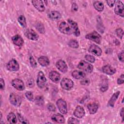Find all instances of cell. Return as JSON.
Masks as SVG:
<instances>
[{
	"label": "cell",
	"instance_id": "cell-23",
	"mask_svg": "<svg viewBox=\"0 0 124 124\" xmlns=\"http://www.w3.org/2000/svg\"><path fill=\"white\" fill-rule=\"evenodd\" d=\"M87 108H88L90 113L91 114H93L95 113L97 111L98 108V105L95 103H90L88 105Z\"/></svg>",
	"mask_w": 124,
	"mask_h": 124
},
{
	"label": "cell",
	"instance_id": "cell-10",
	"mask_svg": "<svg viewBox=\"0 0 124 124\" xmlns=\"http://www.w3.org/2000/svg\"><path fill=\"white\" fill-rule=\"evenodd\" d=\"M6 68L10 71H17L19 69V65L16 60L12 59L7 64Z\"/></svg>",
	"mask_w": 124,
	"mask_h": 124
},
{
	"label": "cell",
	"instance_id": "cell-21",
	"mask_svg": "<svg viewBox=\"0 0 124 124\" xmlns=\"http://www.w3.org/2000/svg\"><path fill=\"white\" fill-rule=\"evenodd\" d=\"M72 76L75 79H79L84 78L86 75L82 71L79 70H75L72 73Z\"/></svg>",
	"mask_w": 124,
	"mask_h": 124
},
{
	"label": "cell",
	"instance_id": "cell-12",
	"mask_svg": "<svg viewBox=\"0 0 124 124\" xmlns=\"http://www.w3.org/2000/svg\"><path fill=\"white\" fill-rule=\"evenodd\" d=\"M24 34L25 36L29 39L33 41L37 40L39 37L38 34L32 29L27 30L25 31Z\"/></svg>",
	"mask_w": 124,
	"mask_h": 124
},
{
	"label": "cell",
	"instance_id": "cell-29",
	"mask_svg": "<svg viewBox=\"0 0 124 124\" xmlns=\"http://www.w3.org/2000/svg\"><path fill=\"white\" fill-rule=\"evenodd\" d=\"M35 103L36 105L39 106L43 105L44 103V98L42 96H37L35 97L34 100Z\"/></svg>",
	"mask_w": 124,
	"mask_h": 124
},
{
	"label": "cell",
	"instance_id": "cell-2",
	"mask_svg": "<svg viewBox=\"0 0 124 124\" xmlns=\"http://www.w3.org/2000/svg\"><path fill=\"white\" fill-rule=\"evenodd\" d=\"M78 68L88 73H91L93 70V66L84 60H82L79 62Z\"/></svg>",
	"mask_w": 124,
	"mask_h": 124
},
{
	"label": "cell",
	"instance_id": "cell-34",
	"mask_svg": "<svg viewBox=\"0 0 124 124\" xmlns=\"http://www.w3.org/2000/svg\"><path fill=\"white\" fill-rule=\"evenodd\" d=\"M116 33L117 35L120 38L122 39L123 36L124 35V31L121 28H119L116 30Z\"/></svg>",
	"mask_w": 124,
	"mask_h": 124
},
{
	"label": "cell",
	"instance_id": "cell-37",
	"mask_svg": "<svg viewBox=\"0 0 124 124\" xmlns=\"http://www.w3.org/2000/svg\"><path fill=\"white\" fill-rule=\"evenodd\" d=\"M67 123L68 124H79V122L78 119L75 118L70 117L68 119Z\"/></svg>",
	"mask_w": 124,
	"mask_h": 124
},
{
	"label": "cell",
	"instance_id": "cell-14",
	"mask_svg": "<svg viewBox=\"0 0 124 124\" xmlns=\"http://www.w3.org/2000/svg\"><path fill=\"white\" fill-rule=\"evenodd\" d=\"M33 6L39 11L43 12L45 10V7L44 6L43 1L41 0H34L31 1Z\"/></svg>",
	"mask_w": 124,
	"mask_h": 124
},
{
	"label": "cell",
	"instance_id": "cell-31",
	"mask_svg": "<svg viewBox=\"0 0 124 124\" xmlns=\"http://www.w3.org/2000/svg\"><path fill=\"white\" fill-rule=\"evenodd\" d=\"M68 45L70 47L74 48H78L79 46L78 43L75 40H71L68 43Z\"/></svg>",
	"mask_w": 124,
	"mask_h": 124
},
{
	"label": "cell",
	"instance_id": "cell-33",
	"mask_svg": "<svg viewBox=\"0 0 124 124\" xmlns=\"http://www.w3.org/2000/svg\"><path fill=\"white\" fill-rule=\"evenodd\" d=\"M17 117L18 119V120L20 121V123H22V124H29V122L26 120V119H25V118L20 114H17Z\"/></svg>",
	"mask_w": 124,
	"mask_h": 124
},
{
	"label": "cell",
	"instance_id": "cell-43",
	"mask_svg": "<svg viewBox=\"0 0 124 124\" xmlns=\"http://www.w3.org/2000/svg\"><path fill=\"white\" fill-rule=\"evenodd\" d=\"M124 51L123 50L118 55V58L119 59V60L122 62H124Z\"/></svg>",
	"mask_w": 124,
	"mask_h": 124
},
{
	"label": "cell",
	"instance_id": "cell-16",
	"mask_svg": "<svg viewBox=\"0 0 124 124\" xmlns=\"http://www.w3.org/2000/svg\"><path fill=\"white\" fill-rule=\"evenodd\" d=\"M74 115L78 118H82L85 115V111L83 107L78 106L74 111Z\"/></svg>",
	"mask_w": 124,
	"mask_h": 124
},
{
	"label": "cell",
	"instance_id": "cell-17",
	"mask_svg": "<svg viewBox=\"0 0 124 124\" xmlns=\"http://www.w3.org/2000/svg\"><path fill=\"white\" fill-rule=\"evenodd\" d=\"M49 78L53 82L58 83L60 80V75L57 71H53L50 72Z\"/></svg>",
	"mask_w": 124,
	"mask_h": 124
},
{
	"label": "cell",
	"instance_id": "cell-7",
	"mask_svg": "<svg viewBox=\"0 0 124 124\" xmlns=\"http://www.w3.org/2000/svg\"><path fill=\"white\" fill-rule=\"evenodd\" d=\"M37 85L40 88H43L46 84V79L45 78V76L44 74V73L40 71L38 73V74L37 75Z\"/></svg>",
	"mask_w": 124,
	"mask_h": 124
},
{
	"label": "cell",
	"instance_id": "cell-44",
	"mask_svg": "<svg viewBox=\"0 0 124 124\" xmlns=\"http://www.w3.org/2000/svg\"><path fill=\"white\" fill-rule=\"evenodd\" d=\"M0 89L1 90H3L4 89V86H5V83L4 80L1 78L0 79Z\"/></svg>",
	"mask_w": 124,
	"mask_h": 124
},
{
	"label": "cell",
	"instance_id": "cell-39",
	"mask_svg": "<svg viewBox=\"0 0 124 124\" xmlns=\"http://www.w3.org/2000/svg\"><path fill=\"white\" fill-rule=\"evenodd\" d=\"M47 109L50 111H55L56 110V108L55 106L52 103H49L47 106Z\"/></svg>",
	"mask_w": 124,
	"mask_h": 124
},
{
	"label": "cell",
	"instance_id": "cell-25",
	"mask_svg": "<svg viewBox=\"0 0 124 124\" xmlns=\"http://www.w3.org/2000/svg\"><path fill=\"white\" fill-rule=\"evenodd\" d=\"M48 17L51 19L56 20L61 17V14L57 11H52L48 14Z\"/></svg>",
	"mask_w": 124,
	"mask_h": 124
},
{
	"label": "cell",
	"instance_id": "cell-46",
	"mask_svg": "<svg viewBox=\"0 0 124 124\" xmlns=\"http://www.w3.org/2000/svg\"><path fill=\"white\" fill-rule=\"evenodd\" d=\"M28 86L30 87H32L34 85V82H33V80H32V79H30L28 81Z\"/></svg>",
	"mask_w": 124,
	"mask_h": 124
},
{
	"label": "cell",
	"instance_id": "cell-27",
	"mask_svg": "<svg viewBox=\"0 0 124 124\" xmlns=\"http://www.w3.org/2000/svg\"><path fill=\"white\" fill-rule=\"evenodd\" d=\"M7 119L11 124H16L17 122L16 115L13 112H10L8 114L7 117Z\"/></svg>",
	"mask_w": 124,
	"mask_h": 124
},
{
	"label": "cell",
	"instance_id": "cell-5",
	"mask_svg": "<svg viewBox=\"0 0 124 124\" xmlns=\"http://www.w3.org/2000/svg\"><path fill=\"white\" fill-rule=\"evenodd\" d=\"M61 86L65 90H70L73 87L74 83L71 79L63 78L61 81Z\"/></svg>",
	"mask_w": 124,
	"mask_h": 124
},
{
	"label": "cell",
	"instance_id": "cell-42",
	"mask_svg": "<svg viewBox=\"0 0 124 124\" xmlns=\"http://www.w3.org/2000/svg\"><path fill=\"white\" fill-rule=\"evenodd\" d=\"M78 10V6L76 3L74 2L72 5V11L73 12H77Z\"/></svg>",
	"mask_w": 124,
	"mask_h": 124
},
{
	"label": "cell",
	"instance_id": "cell-11",
	"mask_svg": "<svg viewBox=\"0 0 124 124\" xmlns=\"http://www.w3.org/2000/svg\"><path fill=\"white\" fill-rule=\"evenodd\" d=\"M13 86L18 91H23L25 89V85L23 82L18 78H15L12 81Z\"/></svg>",
	"mask_w": 124,
	"mask_h": 124
},
{
	"label": "cell",
	"instance_id": "cell-13",
	"mask_svg": "<svg viewBox=\"0 0 124 124\" xmlns=\"http://www.w3.org/2000/svg\"><path fill=\"white\" fill-rule=\"evenodd\" d=\"M88 51L89 52L97 56H100L102 53V49L97 46L93 44L90 46Z\"/></svg>",
	"mask_w": 124,
	"mask_h": 124
},
{
	"label": "cell",
	"instance_id": "cell-32",
	"mask_svg": "<svg viewBox=\"0 0 124 124\" xmlns=\"http://www.w3.org/2000/svg\"><path fill=\"white\" fill-rule=\"evenodd\" d=\"M108 84L107 81H103L101 85V87H100V90L102 92H105L108 90Z\"/></svg>",
	"mask_w": 124,
	"mask_h": 124
},
{
	"label": "cell",
	"instance_id": "cell-40",
	"mask_svg": "<svg viewBox=\"0 0 124 124\" xmlns=\"http://www.w3.org/2000/svg\"><path fill=\"white\" fill-rule=\"evenodd\" d=\"M124 82V74H122L121 76L119 77V78L117 79V83L118 84H123Z\"/></svg>",
	"mask_w": 124,
	"mask_h": 124
},
{
	"label": "cell",
	"instance_id": "cell-8",
	"mask_svg": "<svg viewBox=\"0 0 124 124\" xmlns=\"http://www.w3.org/2000/svg\"><path fill=\"white\" fill-rule=\"evenodd\" d=\"M9 101L11 104L16 107L20 106L21 103V97L18 95L14 93H11L9 97Z\"/></svg>",
	"mask_w": 124,
	"mask_h": 124
},
{
	"label": "cell",
	"instance_id": "cell-41",
	"mask_svg": "<svg viewBox=\"0 0 124 124\" xmlns=\"http://www.w3.org/2000/svg\"><path fill=\"white\" fill-rule=\"evenodd\" d=\"M80 84L83 85H88L90 84V80L87 78H85L80 81Z\"/></svg>",
	"mask_w": 124,
	"mask_h": 124
},
{
	"label": "cell",
	"instance_id": "cell-18",
	"mask_svg": "<svg viewBox=\"0 0 124 124\" xmlns=\"http://www.w3.org/2000/svg\"><path fill=\"white\" fill-rule=\"evenodd\" d=\"M102 71L104 73L109 75H113L116 72V69L110 65L108 64L103 66Z\"/></svg>",
	"mask_w": 124,
	"mask_h": 124
},
{
	"label": "cell",
	"instance_id": "cell-35",
	"mask_svg": "<svg viewBox=\"0 0 124 124\" xmlns=\"http://www.w3.org/2000/svg\"><path fill=\"white\" fill-rule=\"evenodd\" d=\"M25 95L26 98L30 101H32L33 99V94L30 91H28L26 92L25 93Z\"/></svg>",
	"mask_w": 124,
	"mask_h": 124
},
{
	"label": "cell",
	"instance_id": "cell-19",
	"mask_svg": "<svg viewBox=\"0 0 124 124\" xmlns=\"http://www.w3.org/2000/svg\"><path fill=\"white\" fill-rule=\"evenodd\" d=\"M12 40L13 41V43L15 45L18 46H22L24 43V41L22 38V37L18 34L14 36L12 38Z\"/></svg>",
	"mask_w": 124,
	"mask_h": 124
},
{
	"label": "cell",
	"instance_id": "cell-20",
	"mask_svg": "<svg viewBox=\"0 0 124 124\" xmlns=\"http://www.w3.org/2000/svg\"><path fill=\"white\" fill-rule=\"evenodd\" d=\"M51 119L53 121L56 122V123L60 124H63L65 122V119L63 116L59 113L53 115L51 117Z\"/></svg>",
	"mask_w": 124,
	"mask_h": 124
},
{
	"label": "cell",
	"instance_id": "cell-26",
	"mask_svg": "<svg viewBox=\"0 0 124 124\" xmlns=\"http://www.w3.org/2000/svg\"><path fill=\"white\" fill-rule=\"evenodd\" d=\"M93 7L95 10L98 11V12H102L104 10V4L103 3L99 1H95L94 2Z\"/></svg>",
	"mask_w": 124,
	"mask_h": 124
},
{
	"label": "cell",
	"instance_id": "cell-24",
	"mask_svg": "<svg viewBox=\"0 0 124 124\" xmlns=\"http://www.w3.org/2000/svg\"><path fill=\"white\" fill-rule=\"evenodd\" d=\"M39 64L43 66H47L49 64V61L46 56H41L38 59Z\"/></svg>",
	"mask_w": 124,
	"mask_h": 124
},
{
	"label": "cell",
	"instance_id": "cell-15",
	"mask_svg": "<svg viewBox=\"0 0 124 124\" xmlns=\"http://www.w3.org/2000/svg\"><path fill=\"white\" fill-rule=\"evenodd\" d=\"M56 67L62 72V73H65L67 71V66L65 62L62 60H59L56 64Z\"/></svg>",
	"mask_w": 124,
	"mask_h": 124
},
{
	"label": "cell",
	"instance_id": "cell-36",
	"mask_svg": "<svg viewBox=\"0 0 124 124\" xmlns=\"http://www.w3.org/2000/svg\"><path fill=\"white\" fill-rule=\"evenodd\" d=\"M85 58L88 62H95V58L90 55H86L85 56Z\"/></svg>",
	"mask_w": 124,
	"mask_h": 124
},
{
	"label": "cell",
	"instance_id": "cell-3",
	"mask_svg": "<svg viewBox=\"0 0 124 124\" xmlns=\"http://www.w3.org/2000/svg\"><path fill=\"white\" fill-rule=\"evenodd\" d=\"M85 38L87 39L95 42L98 44H100L102 39L101 35L96 31H93L92 32L87 34L85 36Z\"/></svg>",
	"mask_w": 124,
	"mask_h": 124
},
{
	"label": "cell",
	"instance_id": "cell-1",
	"mask_svg": "<svg viewBox=\"0 0 124 124\" xmlns=\"http://www.w3.org/2000/svg\"><path fill=\"white\" fill-rule=\"evenodd\" d=\"M58 29L59 31L65 34L71 35L72 34L70 27L68 23L65 21L61 22L58 25Z\"/></svg>",
	"mask_w": 124,
	"mask_h": 124
},
{
	"label": "cell",
	"instance_id": "cell-6",
	"mask_svg": "<svg viewBox=\"0 0 124 124\" xmlns=\"http://www.w3.org/2000/svg\"><path fill=\"white\" fill-rule=\"evenodd\" d=\"M67 22L70 27L72 34H73L76 36H79L80 31L78 29L77 23L70 19H68L67 20Z\"/></svg>",
	"mask_w": 124,
	"mask_h": 124
},
{
	"label": "cell",
	"instance_id": "cell-22",
	"mask_svg": "<svg viewBox=\"0 0 124 124\" xmlns=\"http://www.w3.org/2000/svg\"><path fill=\"white\" fill-rule=\"evenodd\" d=\"M120 92L119 91H117L113 93V94L112 95L111 98H110L108 102V105L111 107H113L114 106V105L115 104V102H116V100L117 99Z\"/></svg>",
	"mask_w": 124,
	"mask_h": 124
},
{
	"label": "cell",
	"instance_id": "cell-30",
	"mask_svg": "<svg viewBox=\"0 0 124 124\" xmlns=\"http://www.w3.org/2000/svg\"><path fill=\"white\" fill-rule=\"evenodd\" d=\"M36 28L41 33H44L45 32L44 26L43 24L41 22H39L36 24Z\"/></svg>",
	"mask_w": 124,
	"mask_h": 124
},
{
	"label": "cell",
	"instance_id": "cell-38",
	"mask_svg": "<svg viewBox=\"0 0 124 124\" xmlns=\"http://www.w3.org/2000/svg\"><path fill=\"white\" fill-rule=\"evenodd\" d=\"M30 62L31 65V66L32 67L35 68L37 66V63H36V61H35L34 59L31 56H30Z\"/></svg>",
	"mask_w": 124,
	"mask_h": 124
},
{
	"label": "cell",
	"instance_id": "cell-28",
	"mask_svg": "<svg viewBox=\"0 0 124 124\" xmlns=\"http://www.w3.org/2000/svg\"><path fill=\"white\" fill-rule=\"evenodd\" d=\"M18 21L22 27H23V28L26 27V26H27L26 20V18L24 16H23V15L20 16L18 18Z\"/></svg>",
	"mask_w": 124,
	"mask_h": 124
},
{
	"label": "cell",
	"instance_id": "cell-47",
	"mask_svg": "<svg viewBox=\"0 0 124 124\" xmlns=\"http://www.w3.org/2000/svg\"><path fill=\"white\" fill-rule=\"evenodd\" d=\"M120 115L122 117L123 120V116H124V108H122L121 110H120Z\"/></svg>",
	"mask_w": 124,
	"mask_h": 124
},
{
	"label": "cell",
	"instance_id": "cell-9",
	"mask_svg": "<svg viewBox=\"0 0 124 124\" xmlns=\"http://www.w3.org/2000/svg\"><path fill=\"white\" fill-rule=\"evenodd\" d=\"M57 106L59 111L62 114H65L67 112L66 102L62 99H59L56 102Z\"/></svg>",
	"mask_w": 124,
	"mask_h": 124
},
{
	"label": "cell",
	"instance_id": "cell-4",
	"mask_svg": "<svg viewBox=\"0 0 124 124\" xmlns=\"http://www.w3.org/2000/svg\"><path fill=\"white\" fill-rule=\"evenodd\" d=\"M115 13L122 17L124 16V4L120 0H116L115 2Z\"/></svg>",
	"mask_w": 124,
	"mask_h": 124
},
{
	"label": "cell",
	"instance_id": "cell-45",
	"mask_svg": "<svg viewBox=\"0 0 124 124\" xmlns=\"http://www.w3.org/2000/svg\"><path fill=\"white\" fill-rule=\"evenodd\" d=\"M115 0H107L106 2L107 3L108 5L110 7H112L113 6L114 3H115Z\"/></svg>",
	"mask_w": 124,
	"mask_h": 124
}]
</instances>
